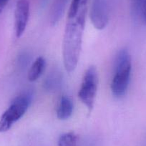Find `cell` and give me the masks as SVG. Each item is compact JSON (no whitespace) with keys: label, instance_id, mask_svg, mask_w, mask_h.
<instances>
[{"label":"cell","instance_id":"cell-1","mask_svg":"<svg viewBox=\"0 0 146 146\" xmlns=\"http://www.w3.org/2000/svg\"><path fill=\"white\" fill-rule=\"evenodd\" d=\"M88 5H80L75 17L68 18L63 38V61L66 71L72 72L78 64L82 49Z\"/></svg>","mask_w":146,"mask_h":146},{"label":"cell","instance_id":"cell-2","mask_svg":"<svg viewBox=\"0 0 146 146\" xmlns=\"http://www.w3.org/2000/svg\"><path fill=\"white\" fill-rule=\"evenodd\" d=\"M132 71L130 54L126 49L118 52L114 65V75L111 82V91L114 97L122 98L128 88Z\"/></svg>","mask_w":146,"mask_h":146},{"label":"cell","instance_id":"cell-3","mask_svg":"<svg viewBox=\"0 0 146 146\" xmlns=\"http://www.w3.org/2000/svg\"><path fill=\"white\" fill-rule=\"evenodd\" d=\"M33 98L32 91H26L17 97L0 118V133L8 131L14 124L23 117Z\"/></svg>","mask_w":146,"mask_h":146},{"label":"cell","instance_id":"cell-4","mask_svg":"<svg viewBox=\"0 0 146 146\" xmlns=\"http://www.w3.org/2000/svg\"><path fill=\"white\" fill-rule=\"evenodd\" d=\"M98 84V72L94 66H90L85 72L78 92V97L81 102L90 111L93 109L95 105Z\"/></svg>","mask_w":146,"mask_h":146},{"label":"cell","instance_id":"cell-5","mask_svg":"<svg viewBox=\"0 0 146 146\" xmlns=\"http://www.w3.org/2000/svg\"><path fill=\"white\" fill-rule=\"evenodd\" d=\"M90 17L96 29H103L106 27L109 21V11L106 0H93Z\"/></svg>","mask_w":146,"mask_h":146},{"label":"cell","instance_id":"cell-6","mask_svg":"<svg viewBox=\"0 0 146 146\" xmlns=\"http://www.w3.org/2000/svg\"><path fill=\"white\" fill-rule=\"evenodd\" d=\"M29 17V3L27 0H18L15 12V35L19 38L26 29Z\"/></svg>","mask_w":146,"mask_h":146},{"label":"cell","instance_id":"cell-7","mask_svg":"<svg viewBox=\"0 0 146 146\" xmlns=\"http://www.w3.org/2000/svg\"><path fill=\"white\" fill-rule=\"evenodd\" d=\"M62 75L58 70H52L44 80L43 87L48 92H55L61 87Z\"/></svg>","mask_w":146,"mask_h":146},{"label":"cell","instance_id":"cell-8","mask_svg":"<svg viewBox=\"0 0 146 146\" xmlns=\"http://www.w3.org/2000/svg\"><path fill=\"white\" fill-rule=\"evenodd\" d=\"M73 103L71 100L67 96H62L59 102L57 110V115L58 119L65 120L70 118L72 115Z\"/></svg>","mask_w":146,"mask_h":146},{"label":"cell","instance_id":"cell-9","mask_svg":"<svg viewBox=\"0 0 146 146\" xmlns=\"http://www.w3.org/2000/svg\"><path fill=\"white\" fill-rule=\"evenodd\" d=\"M46 66L45 59L42 57H39L35 60L32 64L29 73H28V80L30 82H35L38 80L42 75Z\"/></svg>","mask_w":146,"mask_h":146},{"label":"cell","instance_id":"cell-10","mask_svg":"<svg viewBox=\"0 0 146 146\" xmlns=\"http://www.w3.org/2000/svg\"><path fill=\"white\" fill-rule=\"evenodd\" d=\"M68 0H56L53 5L51 12V22L55 25L62 17Z\"/></svg>","mask_w":146,"mask_h":146},{"label":"cell","instance_id":"cell-11","mask_svg":"<svg viewBox=\"0 0 146 146\" xmlns=\"http://www.w3.org/2000/svg\"><path fill=\"white\" fill-rule=\"evenodd\" d=\"M78 137L74 133H66L61 135L58 139V146H76Z\"/></svg>","mask_w":146,"mask_h":146},{"label":"cell","instance_id":"cell-12","mask_svg":"<svg viewBox=\"0 0 146 146\" xmlns=\"http://www.w3.org/2000/svg\"><path fill=\"white\" fill-rule=\"evenodd\" d=\"M145 0H132V13L134 17H140V9Z\"/></svg>","mask_w":146,"mask_h":146},{"label":"cell","instance_id":"cell-13","mask_svg":"<svg viewBox=\"0 0 146 146\" xmlns=\"http://www.w3.org/2000/svg\"><path fill=\"white\" fill-rule=\"evenodd\" d=\"M81 0H72L70 5V9L68 12V18H72L75 17L78 13V11L80 8Z\"/></svg>","mask_w":146,"mask_h":146},{"label":"cell","instance_id":"cell-14","mask_svg":"<svg viewBox=\"0 0 146 146\" xmlns=\"http://www.w3.org/2000/svg\"><path fill=\"white\" fill-rule=\"evenodd\" d=\"M140 18L142 22L144 24H146V0H145L143 5L141 7L140 13Z\"/></svg>","mask_w":146,"mask_h":146},{"label":"cell","instance_id":"cell-15","mask_svg":"<svg viewBox=\"0 0 146 146\" xmlns=\"http://www.w3.org/2000/svg\"><path fill=\"white\" fill-rule=\"evenodd\" d=\"M29 61V55L27 54H22V57H20V59H19V63L22 64V65H27L28 63V62Z\"/></svg>","mask_w":146,"mask_h":146},{"label":"cell","instance_id":"cell-16","mask_svg":"<svg viewBox=\"0 0 146 146\" xmlns=\"http://www.w3.org/2000/svg\"><path fill=\"white\" fill-rule=\"evenodd\" d=\"M9 0H0V13H2L3 9L7 5Z\"/></svg>","mask_w":146,"mask_h":146}]
</instances>
